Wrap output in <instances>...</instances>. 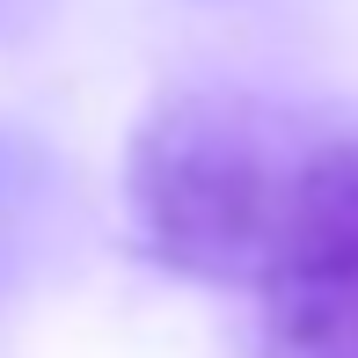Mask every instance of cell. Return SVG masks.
I'll list each match as a JSON object with an SVG mask.
<instances>
[{"label":"cell","instance_id":"obj_1","mask_svg":"<svg viewBox=\"0 0 358 358\" xmlns=\"http://www.w3.org/2000/svg\"><path fill=\"white\" fill-rule=\"evenodd\" d=\"M300 154L307 146H292L285 124L234 88L154 103L124 161L139 249L205 285H256Z\"/></svg>","mask_w":358,"mask_h":358},{"label":"cell","instance_id":"obj_2","mask_svg":"<svg viewBox=\"0 0 358 358\" xmlns=\"http://www.w3.org/2000/svg\"><path fill=\"white\" fill-rule=\"evenodd\" d=\"M256 300L264 358H358V132L300 154Z\"/></svg>","mask_w":358,"mask_h":358},{"label":"cell","instance_id":"obj_3","mask_svg":"<svg viewBox=\"0 0 358 358\" xmlns=\"http://www.w3.org/2000/svg\"><path fill=\"white\" fill-rule=\"evenodd\" d=\"M52 220V154L22 132H0V292L29 271Z\"/></svg>","mask_w":358,"mask_h":358},{"label":"cell","instance_id":"obj_4","mask_svg":"<svg viewBox=\"0 0 358 358\" xmlns=\"http://www.w3.org/2000/svg\"><path fill=\"white\" fill-rule=\"evenodd\" d=\"M0 8H8V0H0Z\"/></svg>","mask_w":358,"mask_h":358}]
</instances>
